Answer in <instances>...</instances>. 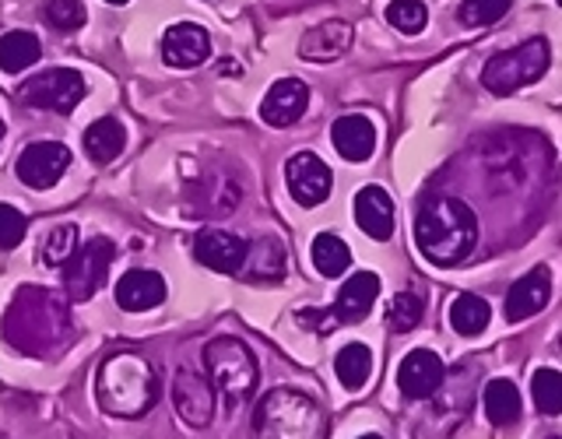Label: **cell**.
<instances>
[{
  "instance_id": "74e56055",
  "label": "cell",
  "mask_w": 562,
  "mask_h": 439,
  "mask_svg": "<svg viewBox=\"0 0 562 439\" xmlns=\"http://www.w3.org/2000/svg\"><path fill=\"white\" fill-rule=\"evenodd\" d=\"M110 4H127V0H110Z\"/></svg>"
},
{
  "instance_id": "9c48e42d",
  "label": "cell",
  "mask_w": 562,
  "mask_h": 439,
  "mask_svg": "<svg viewBox=\"0 0 562 439\" xmlns=\"http://www.w3.org/2000/svg\"><path fill=\"white\" fill-rule=\"evenodd\" d=\"M243 187L236 183L233 172L225 169H207L187 190V211L198 218H225L239 207Z\"/></svg>"
},
{
  "instance_id": "f546056e",
  "label": "cell",
  "mask_w": 562,
  "mask_h": 439,
  "mask_svg": "<svg viewBox=\"0 0 562 439\" xmlns=\"http://www.w3.org/2000/svg\"><path fill=\"white\" fill-rule=\"evenodd\" d=\"M386 22L404 35H418L429 25V8L422 0H391L386 4Z\"/></svg>"
},
{
  "instance_id": "83f0119b",
  "label": "cell",
  "mask_w": 562,
  "mask_h": 439,
  "mask_svg": "<svg viewBox=\"0 0 562 439\" xmlns=\"http://www.w3.org/2000/svg\"><path fill=\"white\" fill-rule=\"evenodd\" d=\"M485 415L492 426H514L520 418V394L509 380H492L485 386Z\"/></svg>"
},
{
  "instance_id": "7c38bea8",
  "label": "cell",
  "mask_w": 562,
  "mask_h": 439,
  "mask_svg": "<svg viewBox=\"0 0 562 439\" xmlns=\"http://www.w3.org/2000/svg\"><path fill=\"white\" fill-rule=\"evenodd\" d=\"M285 180H289V193L303 204V207H316L330 198V183L334 176L327 169V162L316 151H299L289 158L285 166Z\"/></svg>"
},
{
  "instance_id": "1f68e13d",
  "label": "cell",
  "mask_w": 562,
  "mask_h": 439,
  "mask_svg": "<svg viewBox=\"0 0 562 439\" xmlns=\"http://www.w3.org/2000/svg\"><path fill=\"white\" fill-rule=\"evenodd\" d=\"M43 18H46V25L57 32H78L85 25L88 11H85V0H49L43 8Z\"/></svg>"
},
{
  "instance_id": "d6a6232c",
  "label": "cell",
  "mask_w": 562,
  "mask_h": 439,
  "mask_svg": "<svg viewBox=\"0 0 562 439\" xmlns=\"http://www.w3.org/2000/svg\"><path fill=\"white\" fill-rule=\"evenodd\" d=\"M75 246H78V228L75 225H57L43 243V260L49 263V268H64L67 257L75 254Z\"/></svg>"
},
{
  "instance_id": "603a6c76",
  "label": "cell",
  "mask_w": 562,
  "mask_h": 439,
  "mask_svg": "<svg viewBox=\"0 0 562 439\" xmlns=\"http://www.w3.org/2000/svg\"><path fill=\"white\" fill-rule=\"evenodd\" d=\"M239 274L246 281H278L285 274V246L274 236H260L254 243H246V257Z\"/></svg>"
},
{
  "instance_id": "5bb4252c",
  "label": "cell",
  "mask_w": 562,
  "mask_h": 439,
  "mask_svg": "<svg viewBox=\"0 0 562 439\" xmlns=\"http://www.w3.org/2000/svg\"><path fill=\"white\" fill-rule=\"evenodd\" d=\"M310 102V85L299 78H281L271 85V92L260 102V120L268 127H292V123L303 116Z\"/></svg>"
},
{
  "instance_id": "f1b7e54d",
  "label": "cell",
  "mask_w": 562,
  "mask_h": 439,
  "mask_svg": "<svg viewBox=\"0 0 562 439\" xmlns=\"http://www.w3.org/2000/svg\"><path fill=\"white\" fill-rule=\"evenodd\" d=\"M334 369H338V380L348 386V391H359V386H366V380L373 376V356H369L366 345L351 341L338 351Z\"/></svg>"
},
{
  "instance_id": "e0dca14e",
  "label": "cell",
  "mask_w": 562,
  "mask_h": 439,
  "mask_svg": "<svg viewBox=\"0 0 562 439\" xmlns=\"http://www.w3.org/2000/svg\"><path fill=\"white\" fill-rule=\"evenodd\" d=\"M552 299V274L549 268H535L527 271L520 281H514V289L506 292V320H527V316L541 313L544 306H549Z\"/></svg>"
},
{
  "instance_id": "277c9868",
  "label": "cell",
  "mask_w": 562,
  "mask_h": 439,
  "mask_svg": "<svg viewBox=\"0 0 562 439\" xmlns=\"http://www.w3.org/2000/svg\"><path fill=\"white\" fill-rule=\"evenodd\" d=\"M254 439H327L321 404L303 391H271L254 412Z\"/></svg>"
},
{
  "instance_id": "2e32d148",
  "label": "cell",
  "mask_w": 562,
  "mask_h": 439,
  "mask_svg": "<svg viewBox=\"0 0 562 439\" xmlns=\"http://www.w3.org/2000/svg\"><path fill=\"white\" fill-rule=\"evenodd\" d=\"M207 57H211V35L201 25L180 22V25L166 29V35H162V60L169 67L190 70V67L204 64Z\"/></svg>"
},
{
  "instance_id": "5b68a950",
  "label": "cell",
  "mask_w": 562,
  "mask_h": 439,
  "mask_svg": "<svg viewBox=\"0 0 562 439\" xmlns=\"http://www.w3.org/2000/svg\"><path fill=\"white\" fill-rule=\"evenodd\" d=\"M207 380L215 386V394H225L228 401H246L260 383V369L254 351L239 338H215L204 348Z\"/></svg>"
},
{
  "instance_id": "4fadbf2b",
  "label": "cell",
  "mask_w": 562,
  "mask_h": 439,
  "mask_svg": "<svg viewBox=\"0 0 562 439\" xmlns=\"http://www.w3.org/2000/svg\"><path fill=\"white\" fill-rule=\"evenodd\" d=\"M447 380V369L439 362L436 351H426V348H415L404 356L401 369H397V386L404 397L412 401H422V397H432L439 391V383Z\"/></svg>"
},
{
  "instance_id": "3957f363",
  "label": "cell",
  "mask_w": 562,
  "mask_h": 439,
  "mask_svg": "<svg viewBox=\"0 0 562 439\" xmlns=\"http://www.w3.org/2000/svg\"><path fill=\"white\" fill-rule=\"evenodd\" d=\"M95 397L102 412L116 418H137L145 415L158 401V373L148 359L134 356V351H120L110 356L95 373Z\"/></svg>"
},
{
  "instance_id": "9a60e30c",
  "label": "cell",
  "mask_w": 562,
  "mask_h": 439,
  "mask_svg": "<svg viewBox=\"0 0 562 439\" xmlns=\"http://www.w3.org/2000/svg\"><path fill=\"white\" fill-rule=\"evenodd\" d=\"M193 257L218 274H239L246 257V239H239L236 233H225V228H204L198 243H193Z\"/></svg>"
},
{
  "instance_id": "d590c367",
  "label": "cell",
  "mask_w": 562,
  "mask_h": 439,
  "mask_svg": "<svg viewBox=\"0 0 562 439\" xmlns=\"http://www.w3.org/2000/svg\"><path fill=\"white\" fill-rule=\"evenodd\" d=\"M25 215L11 204H0V250H14L25 239Z\"/></svg>"
},
{
  "instance_id": "836d02e7",
  "label": "cell",
  "mask_w": 562,
  "mask_h": 439,
  "mask_svg": "<svg viewBox=\"0 0 562 439\" xmlns=\"http://www.w3.org/2000/svg\"><path fill=\"white\" fill-rule=\"evenodd\" d=\"M422 320V299L415 292H401L391 299V306H386V324H391L394 330H412L418 327Z\"/></svg>"
},
{
  "instance_id": "44dd1931",
  "label": "cell",
  "mask_w": 562,
  "mask_h": 439,
  "mask_svg": "<svg viewBox=\"0 0 562 439\" xmlns=\"http://www.w3.org/2000/svg\"><path fill=\"white\" fill-rule=\"evenodd\" d=\"M348 46H351V25L348 22H324L299 40V57L310 60V64H330V60L345 57Z\"/></svg>"
},
{
  "instance_id": "484cf974",
  "label": "cell",
  "mask_w": 562,
  "mask_h": 439,
  "mask_svg": "<svg viewBox=\"0 0 562 439\" xmlns=\"http://www.w3.org/2000/svg\"><path fill=\"white\" fill-rule=\"evenodd\" d=\"M492 320V309L482 295H457L453 303H450V327L457 334H464V338H474V334H482Z\"/></svg>"
},
{
  "instance_id": "52a82bcc",
  "label": "cell",
  "mask_w": 562,
  "mask_h": 439,
  "mask_svg": "<svg viewBox=\"0 0 562 439\" xmlns=\"http://www.w3.org/2000/svg\"><path fill=\"white\" fill-rule=\"evenodd\" d=\"M113 257H116V246L105 236H95V239L75 246V254H70L64 263V281H67L70 299H78V303L92 299L105 285V278H110Z\"/></svg>"
},
{
  "instance_id": "7402d4cb",
  "label": "cell",
  "mask_w": 562,
  "mask_h": 439,
  "mask_svg": "<svg viewBox=\"0 0 562 439\" xmlns=\"http://www.w3.org/2000/svg\"><path fill=\"white\" fill-rule=\"evenodd\" d=\"M166 299V278L158 271H127L116 281V303L127 313L155 309Z\"/></svg>"
},
{
  "instance_id": "6da1fadb",
  "label": "cell",
  "mask_w": 562,
  "mask_h": 439,
  "mask_svg": "<svg viewBox=\"0 0 562 439\" xmlns=\"http://www.w3.org/2000/svg\"><path fill=\"white\" fill-rule=\"evenodd\" d=\"M474 243H479V218L464 201L447 198V193H429L418 201L415 246L429 263L453 268L474 250Z\"/></svg>"
},
{
  "instance_id": "8fae6325",
  "label": "cell",
  "mask_w": 562,
  "mask_h": 439,
  "mask_svg": "<svg viewBox=\"0 0 562 439\" xmlns=\"http://www.w3.org/2000/svg\"><path fill=\"white\" fill-rule=\"evenodd\" d=\"M67 166H70V151L57 145V140H35V145L22 148L14 162L18 180L32 190H49L53 183H60Z\"/></svg>"
},
{
  "instance_id": "8992f818",
  "label": "cell",
  "mask_w": 562,
  "mask_h": 439,
  "mask_svg": "<svg viewBox=\"0 0 562 439\" xmlns=\"http://www.w3.org/2000/svg\"><path fill=\"white\" fill-rule=\"evenodd\" d=\"M549 60H552L549 43L538 35V40H527L514 49L496 53L482 70V85L492 95H514L524 85H535L549 70Z\"/></svg>"
},
{
  "instance_id": "ffe728a7",
  "label": "cell",
  "mask_w": 562,
  "mask_h": 439,
  "mask_svg": "<svg viewBox=\"0 0 562 439\" xmlns=\"http://www.w3.org/2000/svg\"><path fill=\"white\" fill-rule=\"evenodd\" d=\"M376 295H380V278L373 271H359V274H351L341 292H338V303H334V320L338 324H359L369 316V309H373L376 303Z\"/></svg>"
},
{
  "instance_id": "cb8c5ba5",
  "label": "cell",
  "mask_w": 562,
  "mask_h": 439,
  "mask_svg": "<svg viewBox=\"0 0 562 439\" xmlns=\"http://www.w3.org/2000/svg\"><path fill=\"white\" fill-rule=\"evenodd\" d=\"M123 148H127V131H123V123L113 116H102L85 131V151L99 166H110L113 158H120Z\"/></svg>"
},
{
  "instance_id": "4dcf8cb0",
  "label": "cell",
  "mask_w": 562,
  "mask_h": 439,
  "mask_svg": "<svg viewBox=\"0 0 562 439\" xmlns=\"http://www.w3.org/2000/svg\"><path fill=\"white\" fill-rule=\"evenodd\" d=\"M531 394H535V404L538 412L544 415H559L562 412V376L555 373V369H538V373L531 376Z\"/></svg>"
},
{
  "instance_id": "30bf717a",
  "label": "cell",
  "mask_w": 562,
  "mask_h": 439,
  "mask_svg": "<svg viewBox=\"0 0 562 439\" xmlns=\"http://www.w3.org/2000/svg\"><path fill=\"white\" fill-rule=\"evenodd\" d=\"M172 404L180 418L193 429H204L215 418V386L193 365H180L172 376Z\"/></svg>"
},
{
  "instance_id": "e575fe53",
  "label": "cell",
  "mask_w": 562,
  "mask_h": 439,
  "mask_svg": "<svg viewBox=\"0 0 562 439\" xmlns=\"http://www.w3.org/2000/svg\"><path fill=\"white\" fill-rule=\"evenodd\" d=\"M514 0H464L461 4V22L471 25V29H482V25H492L499 22V18L509 11Z\"/></svg>"
},
{
  "instance_id": "8d00e7d4",
  "label": "cell",
  "mask_w": 562,
  "mask_h": 439,
  "mask_svg": "<svg viewBox=\"0 0 562 439\" xmlns=\"http://www.w3.org/2000/svg\"><path fill=\"white\" fill-rule=\"evenodd\" d=\"M359 439H383V436H373V432H369V436H359Z\"/></svg>"
},
{
  "instance_id": "ac0fdd59",
  "label": "cell",
  "mask_w": 562,
  "mask_h": 439,
  "mask_svg": "<svg viewBox=\"0 0 562 439\" xmlns=\"http://www.w3.org/2000/svg\"><path fill=\"white\" fill-rule=\"evenodd\" d=\"M356 222L369 239L386 243L394 236V198L383 187H362L356 193Z\"/></svg>"
},
{
  "instance_id": "f35d334b",
  "label": "cell",
  "mask_w": 562,
  "mask_h": 439,
  "mask_svg": "<svg viewBox=\"0 0 562 439\" xmlns=\"http://www.w3.org/2000/svg\"><path fill=\"white\" fill-rule=\"evenodd\" d=\"M0 137H4V120H0Z\"/></svg>"
},
{
  "instance_id": "7a4b0ae2",
  "label": "cell",
  "mask_w": 562,
  "mask_h": 439,
  "mask_svg": "<svg viewBox=\"0 0 562 439\" xmlns=\"http://www.w3.org/2000/svg\"><path fill=\"white\" fill-rule=\"evenodd\" d=\"M70 330L64 299L46 289H18L4 316V338L25 356H49L60 348Z\"/></svg>"
},
{
  "instance_id": "ba28073f",
  "label": "cell",
  "mask_w": 562,
  "mask_h": 439,
  "mask_svg": "<svg viewBox=\"0 0 562 439\" xmlns=\"http://www.w3.org/2000/svg\"><path fill=\"white\" fill-rule=\"evenodd\" d=\"M85 92H88V85L75 67H53V70H43V75H35L22 92H18V102L32 105V110L70 113L85 99Z\"/></svg>"
},
{
  "instance_id": "d4e9b609",
  "label": "cell",
  "mask_w": 562,
  "mask_h": 439,
  "mask_svg": "<svg viewBox=\"0 0 562 439\" xmlns=\"http://www.w3.org/2000/svg\"><path fill=\"white\" fill-rule=\"evenodd\" d=\"M40 57H43L40 35L22 32V29L0 35V70H4V75H22V70H29Z\"/></svg>"
},
{
  "instance_id": "4316f807",
  "label": "cell",
  "mask_w": 562,
  "mask_h": 439,
  "mask_svg": "<svg viewBox=\"0 0 562 439\" xmlns=\"http://www.w3.org/2000/svg\"><path fill=\"white\" fill-rule=\"evenodd\" d=\"M313 268L321 271L324 278H338L348 271V263H351V250H348V243L341 236H334V233H321L313 239Z\"/></svg>"
},
{
  "instance_id": "d6986e66",
  "label": "cell",
  "mask_w": 562,
  "mask_h": 439,
  "mask_svg": "<svg viewBox=\"0 0 562 439\" xmlns=\"http://www.w3.org/2000/svg\"><path fill=\"white\" fill-rule=\"evenodd\" d=\"M330 145L338 148V155L348 158V162H366V158L376 151L373 120L359 116V113L338 116V120H334V127H330Z\"/></svg>"
}]
</instances>
